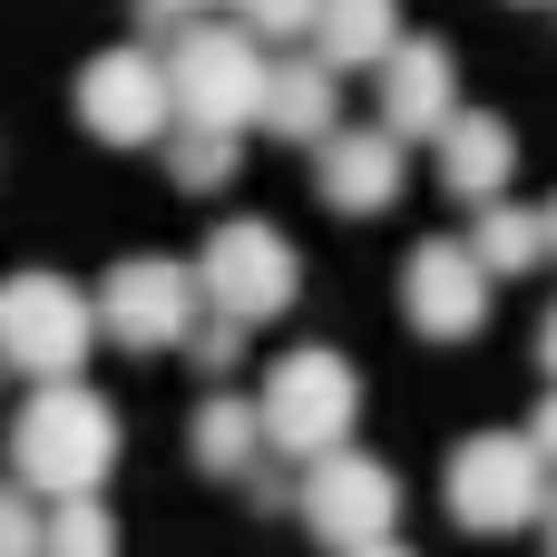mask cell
Segmentation results:
<instances>
[{"label": "cell", "mask_w": 557, "mask_h": 557, "mask_svg": "<svg viewBox=\"0 0 557 557\" xmlns=\"http://www.w3.org/2000/svg\"><path fill=\"white\" fill-rule=\"evenodd\" d=\"M186 450H196V470H215V480H245V470L274 450V431H264V401H245V392H206V401H196V421H186Z\"/></svg>", "instance_id": "15"}, {"label": "cell", "mask_w": 557, "mask_h": 557, "mask_svg": "<svg viewBox=\"0 0 557 557\" xmlns=\"http://www.w3.org/2000/svg\"><path fill=\"white\" fill-rule=\"evenodd\" d=\"M372 78H382V127H392V137H411V147H421V137H441V127L460 117V59H450L441 39H401Z\"/></svg>", "instance_id": "11"}, {"label": "cell", "mask_w": 557, "mask_h": 557, "mask_svg": "<svg viewBox=\"0 0 557 557\" xmlns=\"http://www.w3.org/2000/svg\"><path fill=\"white\" fill-rule=\"evenodd\" d=\"M255 401H264V431H274L284 460H323V450H343L352 421H362V372H352L343 352H323V343H294V352L264 372Z\"/></svg>", "instance_id": "3"}, {"label": "cell", "mask_w": 557, "mask_h": 557, "mask_svg": "<svg viewBox=\"0 0 557 557\" xmlns=\"http://www.w3.org/2000/svg\"><path fill=\"white\" fill-rule=\"evenodd\" d=\"M196 274H206V304H225V313H245V323H274V313H294V294H304V264H294L284 225H264V215H225V225L196 245Z\"/></svg>", "instance_id": "9"}, {"label": "cell", "mask_w": 557, "mask_h": 557, "mask_svg": "<svg viewBox=\"0 0 557 557\" xmlns=\"http://www.w3.org/2000/svg\"><path fill=\"white\" fill-rule=\"evenodd\" d=\"M401 39H411L401 29V0H323V20H313V49L333 69H382Z\"/></svg>", "instance_id": "16"}, {"label": "cell", "mask_w": 557, "mask_h": 557, "mask_svg": "<svg viewBox=\"0 0 557 557\" xmlns=\"http://www.w3.org/2000/svg\"><path fill=\"white\" fill-rule=\"evenodd\" d=\"M69 108H78V127H88L98 147H166V127H176V78H166V59H157L147 39H127V49H98V59L78 69Z\"/></svg>", "instance_id": "6"}, {"label": "cell", "mask_w": 557, "mask_h": 557, "mask_svg": "<svg viewBox=\"0 0 557 557\" xmlns=\"http://www.w3.org/2000/svg\"><path fill=\"white\" fill-rule=\"evenodd\" d=\"M490 294H499V274H490V255L460 245V235H421L411 264H401V313H411V333H431V343H470V333L490 323Z\"/></svg>", "instance_id": "10"}, {"label": "cell", "mask_w": 557, "mask_h": 557, "mask_svg": "<svg viewBox=\"0 0 557 557\" xmlns=\"http://www.w3.org/2000/svg\"><path fill=\"white\" fill-rule=\"evenodd\" d=\"M98 313H108V343L127 352H176L196 323H206V274L176 264V255H127L98 274Z\"/></svg>", "instance_id": "8"}, {"label": "cell", "mask_w": 557, "mask_h": 557, "mask_svg": "<svg viewBox=\"0 0 557 557\" xmlns=\"http://www.w3.org/2000/svg\"><path fill=\"white\" fill-rule=\"evenodd\" d=\"M166 78H176V117H196V127H264L274 59H264V39L235 10L225 20H186L166 39Z\"/></svg>", "instance_id": "2"}, {"label": "cell", "mask_w": 557, "mask_h": 557, "mask_svg": "<svg viewBox=\"0 0 557 557\" xmlns=\"http://www.w3.org/2000/svg\"><path fill=\"white\" fill-rule=\"evenodd\" d=\"M235 157H245V127H196V117L166 127V176H176L186 196H215V186L235 176Z\"/></svg>", "instance_id": "17"}, {"label": "cell", "mask_w": 557, "mask_h": 557, "mask_svg": "<svg viewBox=\"0 0 557 557\" xmlns=\"http://www.w3.org/2000/svg\"><path fill=\"white\" fill-rule=\"evenodd\" d=\"M539 539H548V548H557V490H548V509H539Z\"/></svg>", "instance_id": "26"}, {"label": "cell", "mask_w": 557, "mask_h": 557, "mask_svg": "<svg viewBox=\"0 0 557 557\" xmlns=\"http://www.w3.org/2000/svg\"><path fill=\"white\" fill-rule=\"evenodd\" d=\"M470 245H480V255H490V274L509 284V274H529V264L548 255V206L529 215V206H509V196H490V206H480V235H470Z\"/></svg>", "instance_id": "18"}, {"label": "cell", "mask_w": 557, "mask_h": 557, "mask_svg": "<svg viewBox=\"0 0 557 557\" xmlns=\"http://www.w3.org/2000/svg\"><path fill=\"white\" fill-rule=\"evenodd\" d=\"M548 255H557V206H548Z\"/></svg>", "instance_id": "27"}, {"label": "cell", "mask_w": 557, "mask_h": 557, "mask_svg": "<svg viewBox=\"0 0 557 557\" xmlns=\"http://www.w3.org/2000/svg\"><path fill=\"white\" fill-rule=\"evenodd\" d=\"M431 147H441V186H450L460 206H490V196H509V176H519V127L490 117V108H460Z\"/></svg>", "instance_id": "14"}, {"label": "cell", "mask_w": 557, "mask_h": 557, "mask_svg": "<svg viewBox=\"0 0 557 557\" xmlns=\"http://www.w3.org/2000/svg\"><path fill=\"white\" fill-rule=\"evenodd\" d=\"M49 548H117V529H108L98 490H88V499H59V519H49Z\"/></svg>", "instance_id": "21"}, {"label": "cell", "mask_w": 557, "mask_h": 557, "mask_svg": "<svg viewBox=\"0 0 557 557\" xmlns=\"http://www.w3.org/2000/svg\"><path fill=\"white\" fill-rule=\"evenodd\" d=\"M245 333H255L245 313H225V304H206V323L186 333V352H196V372H206V382H225V372L245 362Z\"/></svg>", "instance_id": "19"}, {"label": "cell", "mask_w": 557, "mask_h": 557, "mask_svg": "<svg viewBox=\"0 0 557 557\" xmlns=\"http://www.w3.org/2000/svg\"><path fill=\"white\" fill-rule=\"evenodd\" d=\"M539 372H548V382H557V304H548V313H539Z\"/></svg>", "instance_id": "25"}, {"label": "cell", "mask_w": 557, "mask_h": 557, "mask_svg": "<svg viewBox=\"0 0 557 557\" xmlns=\"http://www.w3.org/2000/svg\"><path fill=\"white\" fill-rule=\"evenodd\" d=\"M98 333H108L98 294H78L69 274H10V294H0V352H10L20 382H69V372H88V343H98Z\"/></svg>", "instance_id": "5"}, {"label": "cell", "mask_w": 557, "mask_h": 557, "mask_svg": "<svg viewBox=\"0 0 557 557\" xmlns=\"http://www.w3.org/2000/svg\"><path fill=\"white\" fill-rule=\"evenodd\" d=\"M10 470L29 499H88L117 470V411L69 372V382H29L20 421H10Z\"/></svg>", "instance_id": "1"}, {"label": "cell", "mask_w": 557, "mask_h": 557, "mask_svg": "<svg viewBox=\"0 0 557 557\" xmlns=\"http://www.w3.org/2000/svg\"><path fill=\"white\" fill-rule=\"evenodd\" d=\"M255 39H313V20H323V0H225Z\"/></svg>", "instance_id": "20"}, {"label": "cell", "mask_w": 557, "mask_h": 557, "mask_svg": "<svg viewBox=\"0 0 557 557\" xmlns=\"http://www.w3.org/2000/svg\"><path fill=\"white\" fill-rule=\"evenodd\" d=\"M401 147L411 137H392V127H333L313 147V196L333 215H382L401 196Z\"/></svg>", "instance_id": "12"}, {"label": "cell", "mask_w": 557, "mask_h": 557, "mask_svg": "<svg viewBox=\"0 0 557 557\" xmlns=\"http://www.w3.org/2000/svg\"><path fill=\"white\" fill-rule=\"evenodd\" d=\"M333 127H343V69H333L323 49L274 59V88H264V137H284V147H323Z\"/></svg>", "instance_id": "13"}, {"label": "cell", "mask_w": 557, "mask_h": 557, "mask_svg": "<svg viewBox=\"0 0 557 557\" xmlns=\"http://www.w3.org/2000/svg\"><path fill=\"white\" fill-rule=\"evenodd\" d=\"M294 519L323 539V548H401V480L372 460V450H323L304 460V499Z\"/></svg>", "instance_id": "7"}, {"label": "cell", "mask_w": 557, "mask_h": 557, "mask_svg": "<svg viewBox=\"0 0 557 557\" xmlns=\"http://www.w3.org/2000/svg\"><path fill=\"white\" fill-rule=\"evenodd\" d=\"M529 441H539V450H548V470H557V382H548V401H539V411H529Z\"/></svg>", "instance_id": "24"}, {"label": "cell", "mask_w": 557, "mask_h": 557, "mask_svg": "<svg viewBox=\"0 0 557 557\" xmlns=\"http://www.w3.org/2000/svg\"><path fill=\"white\" fill-rule=\"evenodd\" d=\"M441 490H450V519H460V529L509 539V529H539L557 470H548V450H539L529 431H480V441L450 450V480H441Z\"/></svg>", "instance_id": "4"}, {"label": "cell", "mask_w": 557, "mask_h": 557, "mask_svg": "<svg viewBox=\"0 0 557 557\" xmlns=\"http://www.w3.org/2000/svg\"><path fill=\"white\" fill-rule=\"evenodd\" d=\"M20 499H29V490H20ZM20 499H10V519H0V539H10V548H49V529H39Z\"/></svg>", "instance_id": "23"}, {"label": "cell", "mask_w": 557, "mask_h": 557, "mask_svg": "<svg viewBox=\"0 0 557 557\" xmlns=\"http://www.w3.org/2000/svg\"><path fill=\"white\" fill-rule=\"evenodd\" d=\"M206 10H225V0H137V20L157 29V39H176L186 20H206Z\"/></svg>", "instance_id": "22"}]
</instances>
